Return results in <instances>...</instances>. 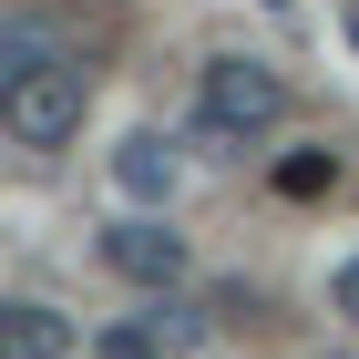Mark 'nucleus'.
<instances>
[{"mask_svg": "<svg viewBox=\"0 0 359 359\" xmlns=\"http://www.w3.org/2000/svg\"><path fill=\"white\" fill-rule=\"evenodd\" d=\"M83 62L62 52V41H41V31H0V134H21L31 154H52V144L83 134Z\"/></svg>", "mask_w": 359, "mask_h": 359, "instance_id": "1", "label": "nucleus"}, {"mask_svg": "<svg viewBox=\"0 0 359 359\" xmlns=\"http://www.w3.org/2000/svg\"><path fill=\"white\" fill-rule=\"evenodd\" d=\"M195 123H205L216 144H257V134H277V123H287V83H277L267 62L226 52V62H205V72H195Z\"/></svg>", "mask_w": 359, "mask_h": 359, "instance_id": "2", "label": "nucleus"}, {"mask_svg": "<svg viewBox=\"0 0 359 359\" xmlns=\"http://www.w3.org/2000/svg\"><path fill=\"white\" fill-rule=\"evenodd\" d=\"M103 267L134 277V287H175V277H185V236L154 226V216H123V226L103 236Z\"/></svg>", "mask_w": 359, "mask_h": 359, "instance_id": "3", "label": "nucleus"}, {"mask_svg": "<svg viewBox=\"0 0 359 359\" xmlns=\"http://www.w3.org/2000/svg\"><path fill=\"white\" fill-rule=\"evenodd\" d=\"M83 329L62 308H0V359H72Z\"/></svg>", "mask_w": 359, "mask_h": 359, "instance_id": "4", "label": "nucleus"}, {"mask_svg": "<svg viewBox=\"0 0 359 359\" xmlns=\"http://www.w3.org/2000/svg\"><path fill=\"white\" fill-rule=\"evenodd\" d=\"M113 185L144 195V205H165L175 195V144L165 134H123V154H113Z\"/></svg>", "mask_w": 359, "mask_h": 359, "instance_id": "5", "label": "nucleus"}, {"mask_svg": "<svg viewBox=\"0 0 359 359\" xmlns=\"http://www.w3.org/2000/svg\"><path fill=\"white\" fill-rule=\"evenodd\" d=\"M93 359H165V318H113L93 339Z\"/></svg>", "mask_w": 359, "mask_h": 359, "instance_id": "6", "label": "nucleus"}, {"mask_svg": "<svg viewBox=\"0 0 359 359\" xmlns=\"http://www.w3.org/2000/svg\"><path fill=\"white\" fill-rule=\"evenodd\" d=\"M277 185H287V195H318V185H339V165H329V154H298Z\"/></svg>", "mask_w": 359, "mask_h": 359, "instance_id": "7", "label": "nucleus"}, {"mask_svg": "<svg viewBox=\"0 0 359 359\" xmlns=\"http://www.w3.org/2000/svg\"><path fill=\"white\" fill-rule=\"evenodd\" d=\"M329 308H339V318H359V257H349V267L329 277Z\"/></svg>", "mask_w": 359, "mask_h": 359, "instance_id": "8", "label": "nucleus"}]
</instances>
